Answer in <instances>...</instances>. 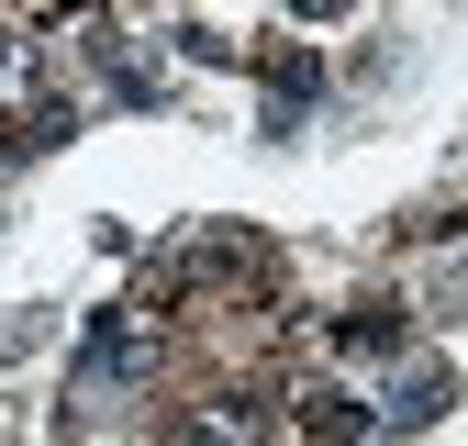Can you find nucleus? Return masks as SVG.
I'll return each instance as SVG.
<instances>
[{"label":"nucleus","instance_id":"1","mask_svg":"<svg viewBox=\"0 0 468 446\" xmlns=\"http://www.w3.org/2000/svg\"><path fill=\"white\" fill-rule=\"evenodd\" d=\"M0 123H12V145H68V101L45 90V45L0 34Z\"/></svg>","mask_w":468,"mask_h":446},{"label":"nucleus","instance_id":"2","mask_svg":"<svg viewBox=\"0 0 468 446\" xmlns=\"http://www.w3.org/2000/svg\"><path fill=\"white\" fill-rule=\"evenodd\" d=\"M179 435H190V446H268L279 413H268V390H257V379H212V390H190Z\"/></svg>","mask_w":468,"mask_h":446},{"label":"nucleus","instance_id":"3","mask_svg":"<svg viewBox=\"0 0 468 446\" xmlns=\"http://www.w3.org/2000/svg\"><path fill=\"white\" fill-rule=\"evenodd\" d=\"M290 435H302V446H357V435H368V413H357V390L313 379V390H302V413H290Z\"/></svg>","mask_w":468,"mask_h":446},{"label":"nucleus","instance_id":"4","mask_svg":"<svg viewBox=\"0 0 468 446\" xmlns=\"http://www.w3.org/2000/svg\"><path fill=\"white\" fill-rule=\"evenodd\" d=\"M335 346H346V357H390V346H401V302H357V313L335 324Z\"/></svg>","mask_w":468,"mask_h":446},{"label":"nucleus","instance_id":"5","mask_svg":"<svg viewBox=\"0 0 468 446\" xmlns=\"http://www.w3.org/2000/svg\"><path fill=\"white\" fill-rule=\"evenodd\" d=\"M401 424H424V413H446V368H401V402H390Z\"/></svg>","mask_w":468,"mask_h":446},{"label":"nucleus","instance_id":"6","mask_svg":"<svg viewBox=\"0 0 468 446\" xmlns=\"http://www.w3.org/2000/svg\"><path fill=\"white\" fill-rule=\"evenodd\" d=\"M290 12H335V0H290Z\"/></svg>","mask_w":468,"mask_h":446}]
</instances>
